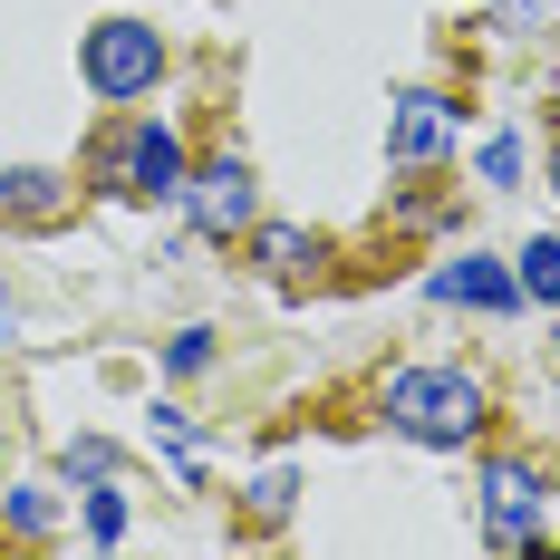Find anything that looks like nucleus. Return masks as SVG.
<instances>
[{"label": "nucleus", "mask_w": 560, "mask_h": 560, "mask_svg": "<svg viewBox=\"0 0 560 560\" xmlns=\"http://www.w3.org/2000/svg\"><path fill=\"white\" fill-rule=\"evenodd\" d=\"M541 522H551V474L532 454H493L483 464V541L493 551H541Z\"/></svg>", "instance_id": "nucleus-3"}, {"label": "nucleus", "mask_w": 560, "mask_h": 560, "mask_svg": "<svg viewBox=\"0 0 560 560\" xmlns=\"http://www.w3.org/2000/svg\"><path fill=\"white\" fill-rule=\"evenodd\" d=\"M252 252H261V271H271V280H300L310 261H319V242L290 232V223H261V232H252Z\"/></svg>", "instance_id": "nucleus-9"}, {"label": "nucleus", "mask_w": 560, "mask_h": 560, "mask_svg": "<svg viewBox=\"0 0 560 560\" xmlns=\"http://www.w3.org/2000/svg\"><path fill=\"white\" fill-rule=\"evenodd\" d=\"M88 532H97V541H116V532H126V503H116V493H88Z\"/></svg>", "instance_id": "nucleus-15"}, {"label": "nucleus", "mask_w": 560, "mask_h": 560, "mask_svg": "<svg viewBox=\"0 0 560 560\" xmlns=\"http://www.w3.org/2000/svg\"><path fill=\"white\" fill-rule=\"evenodd\" d=\"M78 68H88V88L126 107V97H145L155 78H165V39L145 30V20H97L88 39H78Z\"/></svg>", "instance_id": "nucleus-4"}, {"label": "nucleus", "mask_w": 560, "mask_h": 560, "mask_svg": "<svg viewBox=\"0 0 560 560\" xmlns=\"http://www.w3.org/2000/svg\"><path fill=\"white\" fill-rule=\"evenodd\" d=\"M184 213H194V232H213V242L252 232V213H261L252 165H242V155H203V165H184Z\"/></svg>", "instance_id": "nucleus-5"}, {"label": "nucleus", "mask_w": 560, "mask_h": 560, "mask_svg": "<svg viewBox=\"0 0 560 560\" xmlns=\"http://www.w3.org/2000/svg\"><path fill=\"white\" fill-rule=\"evenodd\" d=\"M512 174H522V145H512V136H493V145H483V184H512Z\"/></svg>", "instance_id": "nucleus-14"}, {"label": "nucleus", "mask_w": 560, "mask_h": 560, "mask_svg": "<svg viewBox=\"0 0 560 560\" xmlns=\"http://www.w3.org/2000/svg\"><path fill=\"white\" fill-rule=\"evenodd\" d=\"M203 358H213V338H203V329H184V338H174V348H165V368H174V377H194Z\"/></svg>", "instance_id": "nucleus-13"}, {"label": "nucleus", "mask_w": 560, "mask_h": 560, "mask_svg": "<svg viewBox=\"0 0 560 560\" xmlns=\"http://www.w3.org/2000/svg\"><path fill=\"white\" fill-rule=\"evenodd\" d=\"M435 300H454V310H512V300H522V280L493 271L483 252H464V261H445V271H435Z\"/></svg>", "instance_id": "nucleus-7"}, {"label": "nucleus", "mask_w": 560, "mask_h": 560, "mask_svg": "<svg viewBox=\"0 0 560 560\" xmlns=\"http://www.w3.org/2000/svg\"><path fill=\"white\" fill-rule=\"evenodd\" d=\"M58 203H68V184L49 165H10L0 174V213H20V223H58Z\"/></svg>", "instance_id": "nucleus-8"}, {"label": "nucleus", "mask_w": 560, "mask_h": 560, "mask_svg": "<svg viewBox=\"0 0 560 560\" xmlns=\"http://www.w3.org/2000/svg\"><path fill=\"white\" fill-rule=\"evenodd\" d=\"M522 300H541V310H560V242H522Z\"/></svg>", "instance_id": "nucleus-10"}, {"label": "nucleus", "mask_w": 560, "mask_h": 560, "mask_svg": "<svg viewBox=\"0 0 560 560\" xmlns=\"http://www.w3.org/2000/svg\"><path fill=\"white\" fill-rule=\"evenodd\" d=\"M551 184H560V145H551Z\"/></svg>", "instance_id": "nucleus-18"}, {"label": "nucleus", "mask_w": 560, "mask_h": 560, "mask_svg": "<svg viewBox=\"0 0 560 560\" xmlns=\"http://www.w3.org/2000/svg\"><path fill=\"white\" fill-rule=\"evenodd\" d=\"M445 145H454V107L435 97V88L396 97V116H387V155H396V165H435Z\"/></svg>", "instance_id": "nucleus-6"}, {"label": "nucleus", "mask_w": 560, "mask_h": 560, "mask_svg": "<svg viewBox=\"0 0 560 560\" xmlns=\"http://www.w3.org/2000/svg\"><path fill=\"white\" fill-rule=\"evenodd\" d=\"M49 522H58V503L39 493V483H20V493H10V532H30V541H39Z\"/></svg>", "instance_id": "nucleus-11"}, {"label": "nucleus", "mask_w": 560, "mask_h": 560, "mask_svg": "<svg viewBox=\"0 0 560 560\" xmlns=\"http://www.w3.org/2000/svg\"><path fill=\"white\" fill-rule=\"evenodd\" d=\"M252 512H261V522H280V512H290V474H261V493H252Z\"/></svg>", "instance_id": "nucleus-16"}, {"label": "nucleus", "mask_w": 560, "mask_h": 560, "mask_svg": "<svg viewBox=\"0 0 560 560\" xmlns=\"http://www.w3.org/2000/svg\"><path fill=\"white\" fill-rule=\"evenodd\" d=\"M0 310H10V300H0Z\"/></svg>", "instance_id": "nucleus-19"}, {"label": "nucleus", "mask_w": 560, "mask_h": 560, "mask_svg": "<svg viewBox=\"0 0 560 560\" xmlns=\"http://www.w3.org/2000/svg\"><path fill=\"white\" fill-rule=\"evenodd\" d=\"M107 474H116V445H97V435L68 445V483H107Z\"/></svg>", "instance_id": "nucleus-12"}, {"label": "nucleus", "mask_w": 560, "mask_h": 560, "mask_svg": "<svg viewBox=\"0 0 560 560\" xmlns=\"http://www.w3.org/2000/svg\"><path fill=\"white\" fill-rule=\"evenodd\" d=\"M88 184L116 194V203H174L184 194V136L165 116H116L88 145Z\"/></svg>", "instance_id": "nucleus-2"}, {"label": "nucleus", "mask_w": 560, "mask_h": 560, "mask_svg": "<svg viewBox=\"0 0 560 560\" xmlns=\"http://www.w3.org/2000/svg\"><path fill=\"white\" fill-rule=\"evenodd\" d=\"M387 425L406 445H474L493 425V396L464 368H396L387 377Z\"/></svg>", "instance_id": "nucleus-1"}, {"label": "nucleus", "mask_w": 560, "mask_h": 560, "mask_svg": "<svg viewBox=\"0 0 560 560\" xmlns=\"http://www.w3.org/2000/svg\"><path fill=\"white\" fill-rule=\"evenodd\" d=\"M493 20H503V30H532V20H541V0H493Z\"/></svg>", "instance_id": "nucleus-17"}, {"label": "nucleus", "mask_w": 560, "mask_h": 560, "mask_svg": "<svg viewBox=\"0 0 560 560\" xmlns=\"http://www.w3.org/2000/svg\"><path fill=\"white\" fill-rule=\"evenodd\" d=\"M551 348H560V338H551Z\"/></svg>", "instance_id": "nucleus-20"}]
</instances>
